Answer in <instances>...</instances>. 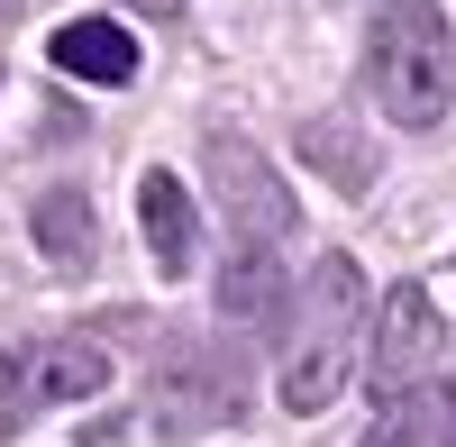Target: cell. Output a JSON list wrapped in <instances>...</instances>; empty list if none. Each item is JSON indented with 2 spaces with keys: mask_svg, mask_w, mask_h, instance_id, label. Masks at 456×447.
Returning <instances> with one entry per match:
<instances>
[{
  "mask_svg": "<svg viewBox=\"0 0 456 447\" xmlns=\"http://www.w3.org/2000/svg\"><path fill=\"white\" fill-rule=\"evenodd\" d=\"M365 365V274L347 256H320L292 292V347H283V411H329Z\"/></svg>",
  "mask_w": 456,
  "mask_h": 447,
  "instance_id": "cell-1",
  "label": "cell"
},
{
  "mask_svg": "<svg viewBox=\"0 0 456 447\" xmlns=\"http://www.w3.org/2000/svg\"><path fill=\"white\" fill-rule=\"evenodd\" d=\"M365 83L384 101V119L402 128H438L447 119V92H456V46H447V19L429 0H384L365 37Z\"/></svg>",
  "mask_w": 456,
  "mask_h": 447,
  "instance_id": "cell-2",
  "label": "cell"
},
{
  "mask_svg": "<svg viewBox=\"0 0 456 447\" xmlns=\"http://www.w3.org/2000/svg\"><path fill=\"white\" fill-rule=\"evenodd\" d=\"M110 384V356L101 338H28V347H0V429H28L64 411V402H92Z\"/></svg>",
  "mask_w": 456,
  "mask_h": 447,
  "instance_id": "cell-3",
  "label": "cell"
},
{
  "mask_svg": "<svg viewBox=\"0 0 456 447\" xmlns=\"http://www.w3.org/2000/svg\"><path fill=\"white\" fill-rule=\"evenodd\" d=\"M438 375H447V320L429 302V283H393L374 311V402L429 393Z\"/></svg>",
  "mask_w": 456,
  "mask_h": 447,
  "instance_id": "cell-4",
  "label": "cell"
},
{
  "mask_svg": "<svg viewBox=\"0 0 456 447\" xmlns=\"http://www.w3.org/2000/svg\"><path fill=\"white\" fill-rule=\"evenodd\" d=\"M210 174H219V201H238V210H247V247H274V238H283V219H292V201H283V183L256 165V146L219 137V146H210Z\"/></svg>",
  "mask_w": 456,
  "mask_h": 447,
  "instance_id": "cell-5",
  "label": "cell"
},
{
  "mask_svg": "<svg viewBox=\"0 0 456 447\" xmlns=\"http://www.w3.org/2000/svg\"><path fill=\"white\" fill-rule=\"evenodd\" d=\"M55 73H73V83H92V92H119L128 73H137V37L119 28V19H73V28H55Z\"/></svg>",
  "mask_w": 456,
  "mask_h": 447,
  "instance_id": "cell-6",
  "label": "cell"
},
{
  "mask_svg": "<svg viewBox=\"0 0 456 447\" xmlns=\"http://www.w3.org/2000/svg\"><path fill=\"white\" fill-rule=\"evenodd\" d=\"M137 229H146V256H156V274H183L192 265V192H183L174 174H146L137 183Z\"/></svg>",
  "mask_w": 456,
  "mask_h": 447,
  "instance_id": "cell-7",
  "label": "cell"
},
{
  "mask_svg": "<svg viewBox=\"0 0 456 447\" xmlns=\"http://www.w3.org/2000/svg\"><path fill=\"white\" fill-rule=\"evenodd\" d=\"M219 311L228 320H247V329H265L283 311V274H274V247H238V265L219 274Z\"/></svg>",
  "mask_w": 456,
  "mask_h": 447,
  "instance_id": "cell-8",
  "label": "cell"
},
{
  "mask_svg": "<svg viewBox=\"0 0 456 447\" xmlns=\"http://www.w3.org/2000/svg\"><path fill=\"white\" fill-rule=\"evenodd\" d=\"M37 247H46L55 265H83L92 256V201L83 192H46L37 201Z\"/></svg>",
  "mask_w": 456,
  "mask_h": 447,
  "instance_id": "cell-9",
  "label": "cell"
},
{
  "mask_svg": "<svg viewBox=\"0 0 456 447\" xmlns=\"http://www.w3.org/2000/svg\"><path fill=\"white\" fill-rule=\"evenodd\" d=\"M365 447H447V402H438V393H402V402H384V429H374Z\"/></svg>",
  "mask_w": 456,
  "mask_h": 447,
  "instance_id": "cell-10",
  "label": "cell"
},
{
  "mask_svg": "<svg viewBox=\"0 0 456 447\" xmlns=\"http://www.w3.org/2000/svg\"><path fill=\"white\" fill-rule=\"evenodd\" d=\"M119 10H137V19H174L183 0H119Z\"/></svg>",
  "mask_w": 456,
  "mask_h": 447,
  "instance_id": "cell-11",
  "label": "cell"
}]
</instances>
